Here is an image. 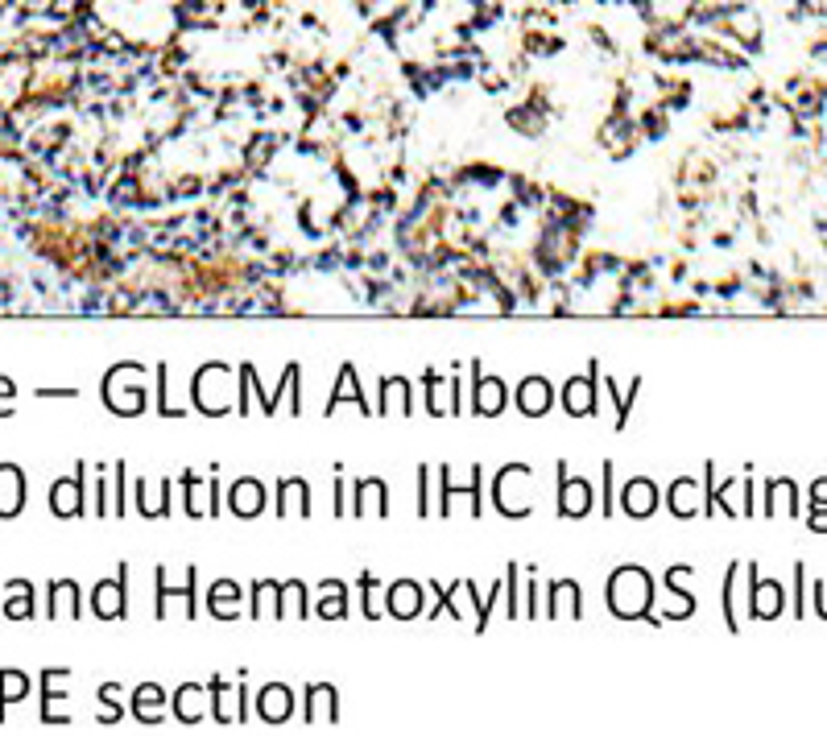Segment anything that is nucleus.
I'll use <instances>...</instances> for the list:
<instances>
[{"label":"nucleus","instance_id":"4","mask_svg":"<svg viewBox=\"0 0 827 736\" xmlns=\"http://www.w3.org/2000/svg\"><path fill=\"white\" fill-rule=\"evenodd\" d=\"M517 406H522L526 414L550 410V385H546V381H526V385H522V397H517Z\"/></svg>","mask_w":827,"mask_h":736},{"label":"nucleus","instance_id":"9","mask_svg":"<svg viewBox=\"0 0 827 736\" xmlns=\"http://www.w3.org/2000/svg\"><path fill=\"white\" fill-rule=\"evenodd\" d=\"M158 703H162V691H158V687H141V691H137V716H141V720H158Z\"/></svg>","mask_w":827,"mask_h":736},{"label":"nucleus","instance_id":"1","mask_svg":"<svg viewBox=\"0 0 827 736\" xmlns=\"http://www.w3.org/2000/svg\"><path fill=\"white\" fill-rule=\"evenodd\" d=\"M261 505H265V493H261V484H257V480H240V484L232 488V509H236L240 517L261 513Z\"/></svg>","mask_w":827,"mask_h":736},{"label":"nucleus","instance_id":"8","mask_svg":"<svg viewBox=\"0 0 827 736\" xmlns=\"http://www.w3.org/2000/svg\"><path fill=\"white\" fill-rule=\"evenodd\" d=\"M670 509H675L679 517H691L699 505H695V484L691 480H683V484H675L670 488Z\"/></svg>","mask_w":827,"mask_h":736},{"label":"nucleus","instance_id":"5","mask_svg":"<svg viewBox=\"0 0 827 736\" xmlns=\"http://www.w3.org/2000/svg\"><path fill=\"white\" fill-rule=\"evenodd\" d=\"M588 505H592V488L579 480V484H563V513L567 517H575V513H588Z\"/></svg>","mask_w":827,"mask_h":736},{"label":"nucleus","instance_id":"6","mask_svg":"<svg viewBox=\"0 0 827 736\" xmlns=\"http://www.w3.org/2000/svg\"><path fill=\"white\" fill-rule=\"evenodd\" d=\"M596 397H592V381H571L567 385V410L571 414H592Z\"/></svg>","mask_w":827,"mask_h":736},{"label":"nucleus","instance_id":"12","mask_svg":"<svg viewBox=\"0 0 827 736\" xmlns=\"http://www.w3.org/2000/svg\"><path fill=\"white\" fill-rule=\"evenodd\" d=\"M811 530H815V534H827V513H811Z\"/></svg>","mask_w":827,"mask_h":736},{"label":"nucleus","instance_id":"2","mask_svg":"<svg viewBox=\"0 0 827 736\" xmlns=\"http://www.w3.org/2000/svg\"><path fill=\"white\" fill-rule=\"evenodd\" d=\"M654 505H658V488H654L650 480H633V484L625 488V509H629L633 517L654 513Z\"/></svg>","mask_w":827,"mask_h":736},{"label":"nucleus","instance_id":"3","mask_svg":"<svg viewBox=\"0 0 827 736\" xmlns=\"http://www.w3.org/2000/svg\"><path fill=\"white\" fill-rule=\"evenodd\" d=\"M782 584H765V588H753V596H749V604H753V617H761V621H770V617H778L782 612Z\"/></svg>","mask_w":827,"mask_h":736},{"label":"nucleus","instance_id":"11","mask_svg":"<svg viewBox=\"0 0 827 736\" xmlns=\"http://www.w3.org/2000/svg\"><path fill=\"white\" fill-rule=\"evenodd\" d=\"M811 505H819V509H827V480H819V484H811Z\"/></svg>","mask_w":827,"mask_h":736},{"label":"nucleus","instance_id":"10","mask_svg":"<svg viewBox=\"0 0 827 736\" xmlns=\"http://www.w3.org/2000/svg\"><path fill=\"white\" fill-rule=\"evenodd\" d=\"M25 596H29V588H25V584H21V588H13V600H9V617H25V612H29V600H25Z\"/></svg>","mask_w":827,"mask_h":736},{"label":"nucleus","instance_id":"7","mask_svg":"<svg viewBox=\"0 0 827 736\" xmlns=\"http://www.w3.org/2000/svg\"><path fill=\"white\" fill-rule=\"evenodd\" d=\"M501 406H505L501 385H497V381H476V410H484V414H497Z\"/></svg>","mask_w":827,"mask_h":736}]
</instances>
